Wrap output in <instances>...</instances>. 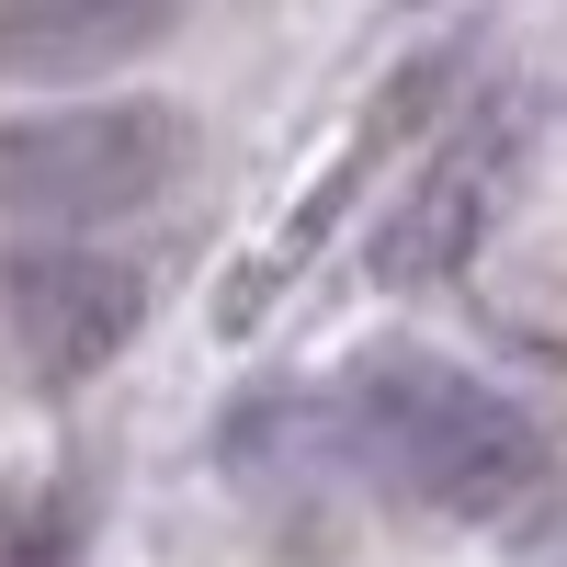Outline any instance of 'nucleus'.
<instances>
[{"label":"nucleus","mask_w":567,"mask_h":567,"mask_svg":"<svg viewBox=\"0 0 567 567\" xmlns=\"http://www.w3.org/2000/svg\"><path fill=\"white\" fill-rule=\"evenodd\" d=\"M341 420H352V465L363 477L409 488L420 511H443V523H511V511H534L545 477H556L545 420L511 386L443 363V352L352 363L341 374Z\"/></svg>","instance_id":"1"},{"label":"nucleus","mask_w":567,"mask_h":567,"mask_svg":"<svg viewBox=\"0 0 567 567\" xmlns=\"http://www.w3.org/2000/svg\"><path fill=\"white\" fill-rule=\"evenodd\" d=\"M182 171H194V114L159 91H80L45 114H0V227H34V239L125 227Z\"/></svg>","instance_id":"2"},{"label":"nucleus","mask_w":567,"mask_h":567,"mask_svg":"<svg viewBox=\"0 0 567 567\" xmlns=\"http://www.w3.org/2000/svg\"><path fill=\"white\" fill-rule=\"evenodd\" d=\"M534 159H545V103L534 91H477V103H454V125L432 136V159L409 171V194L386 205V227H374V284H386V296L454 284L511 227Z\"/></svg>","instance_id":"3"},{"label":"nucleus","mask_w":567,"mask_h":567,"mask_svg":"<svg viewBox=\"0 0 567 567\" xmlns=\"http://www.w3.org/2000/svg\"><path fill=\"white\" fill-rule=\"evenodd\" d=\"M136 329H148V272L91 250V239H34L0 250V398H69L91 386Z\"/></svg>","instance_id":"4"},{"label":"nucleus","mask_w":567,"mask_h":567,"mask_svg":"<svg viewBox=\"0 0 567 567\" xmlns=\"http://www.w3.org/2000/svg\"><path fill=\"white\" fill-rule=\"evenodd\" d=\"M182 12L194 0H0V80H34V91L114 80L136 58H159Z\"/></svg>","instance_id":"5"},{"label":"nucleus","mask_w":567,"mask_h":567,"mask_svg":"<svg viewBox=\"0 0 567 567\" xmlns=\"http://www.w3.org/2000/svg\"><path fill=\"white\" fill-rule=\"evenodd\" d=\"M227 477L284 499V488H329V477H363L352 465V420H341V386H272L227 420Z\"/></svg>","instance_id":"6"},{"label":"nucleus","mask_w":567,"mask_h":567,"mask_svg":"<svg viewBox=\"0 0 567 567\" xmlns=\"http://www.w3.org/2000/svg\"><path fill=\"white\" fill-rule=\"evenodd\" d=\"M45 556H58V523L34 499H0V567H45Z\"/></svg>","instance_id":"7"},{"label":"nucleus","mask_w":567,"mask_h":567,"mask_svg":"<svg viewBox=\"0 0 567 567\" xmlns=\"http://www.w3.org/2000/svg\"><path fill=\"white\" fill-rule=\"evenodd\" d=\"M523 567H567V534H556V545H534V556H523Z\"/></svg>","instance_id":"8"}]
</instances>
